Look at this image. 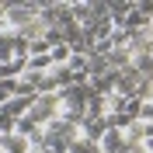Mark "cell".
Here are the masks:
<instances>
[{
    "label": "cell",
    "instance_id": "1",
    "mask_svg": "<svg viewBox=\"0 0 153 153\" xmlns=\"http://www.w3.org/2000/svg\"><path fill=\"white\" fill-rule=\"evenodd\" d=\"M59 115H63L59 94H35V101H31V108H28V118L35 125H42V129H45L49 122H56Z\"/></svg>",
    "mask_w": 153,
    "mask_h": 153
},
{
    "label": "cell",
    "instance_id": "2",
    "mask_svg": "<svg viewBox=\"0 0 153 153\" xmlns=\"http://www.w3.org/2000/svg\"><path fill=\"white\" fill-rule=\"evenodd\" d=\"M35 21H38V4H7V28L10 31L21 35Z\"/></svg>",
    "mask_w": 153,
    "mask_h": 153
},
{
    "label": "cell",
    "instance_id": "3",
    "mask_svg": "<svg viewBox=\"0 0 153 153\" xmlns=\"http://www.w3.org/2000/svg\"><path fill=\"white\" fill-rule=\"evenodd\" d=\"M111 125H108V118H84V125H80V139H87V143H101V136L108 132Z\"/></svg>",
    "mask_w": 153,
    "mask_h": 153
},
{
    "label": "cell",
    "instance_id": "4",
    "mask_svg": "<svg viewBox=\"0 0 153 153\" xmlns=\"http://www.w3.org/2000/svg\"><path fill=\"white\" fill-rule=\"evenodd\" d=\"M97 150H101V153H125V150H129V143H125V132H122V129H108V132L101 136Z\"/></svg>",
    "mask_w": 153,
    "mask_h": 153
},
{
    "label": "cell",
    "instance_id": "5",
    "mask_svg": "<svg viewBox=\"0 0 153 153\" xmlns=\"http://www.w3.org/2000/svg\"><path fill=\"white\" fill-rule=\"evenodd\" d=\"M0 153H31V143L25 139V136L10 132V136H4V139H0Z\"/></svg>",
    "mask_w": 153,
    "mask_h": 153
},
{
    "label": "cell",
    "instance_id": "6",
    "mask_svg": "<svg viewBox=\"0 0 153 153\" xmlns=\"http://www.w3.org/2000/svg\"><path fill=\"white\" fill-rule=\"evenodd\" d=\"M31 101H35V97H10L7 105H4V115H10V118H14V122H18V118H25V115H28V108H31Z\"/></svg>",
    "mask_w": 153,
    "mask_h": 153
},
{
    "label": "cell",
    "instance_id": "7",
    "mask_svg": "<svg viewBox=\"0 0 153 153\" xmlns=\"http://www.w3.org/2000/svg\"><path fill=\"white\" fill-rule=\"evenodd\" d=\"M52 70V59H49V52L45 56H28V66H25V73H49Z\"/></svg>",
    "mask_w": 153,
    "mask_h": 153
},
{
    "label": "cell",
    "instance_id": "8",
    "mask_svg": "<svg viewBox=\"0 0 153 153\" xmlns=\"http://www.w3.org/2000/svg\"><path fill=\"white\" fill-rule=\"evenodd\" d=\"M87 118H108L105 115V97L91 94V101H87Z\"/></svg>",
    "mask_w": 153,
    "mask_h": 153
},
{
    "label": "cell",
    "instance_id": "9",
    "mask_svg": "<svg viewBox=\"0 0 153 153\" xmlns=\"http://www.w3.org/2000/svg\"><path fill=\"white\" fill-rule=\"evenodd\" d=\"M14 84H18V80H14ZM14 84H7V80H0V108L7 105L10 97H14Z\"/></svg>",
    "mask_w": 153,
    "mask_h": 153
},
{
    "label": "cell",
    "instance_id": "10",
    "mask_svg": "<svg viewBox=\"0 0 153 153\" xmlns=\"http://www.w3.org/2000/svg\"><path fill=\"white\" fill-rule=\"evenodd\" d=\"M139 122H150L153 125V101H143V108H139Z\"/></svg>",
    "mask_w": 153,
    "mask_h": 153
},
{
    "label": "cell",
    "instance_id": "11",
    "mask_svg": "<svg viewBox=\"0 0 153 153\" xmlns=\"http://www.w3.org/2000/svg\"><path fill=\"white\" fill-rule=\"evenodd\" d=\"M143 153H153V136H150V139L143 143Z\"/></svg>",
    "mask_w": 153,
    "mask_h": 153
},
{
    "label": "cell",
    "instance_id": "12",
    "mask_svg": "<svg viewBox=\"0 0 153 153\" xmlns=\"http://www.w3.org/2000/svg\"><path fill=\"white\" fill-rule=\"evenodd\" d=\"M0 63H4V59H0Z\"/></svg>",
    "mask_w": 153,
    "mask_h": 153
}]
</instances>
